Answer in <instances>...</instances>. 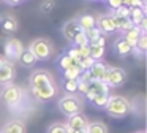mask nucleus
I'll use <instances>...</instances> for the list:
<instances>
[{
    "label": "nucleus",
    "mask_w": 147,
    "mask_h": 133,
    "mask_svg": "<svg viewBox=\"0 0 147 133\" xmlns=\"http://www.w3.org/2000/svg\"><path fill=\"white\" fill-rule=\"evenodd\" d=\"M105 109L112 117H125L131 111V105L122 95H112V97H109L108 105H106Z\"/></svg>",
    "instance_id": "1"
},
{
    "label": "nucleus",
    "mask_w": 147,
    "mask_h": 133,
    "mask_svg": "<svg viewBox=\"0 0 147 133\" xmlns=\"http://www.w3.org/2000/svg\"><path fill=\"white\" fill-rule=\"evenodd\" d=\"M59 109L65 114V116H74L82 111V100L78 97L76 94H67L59 100Z\"/></svg>",
    "instance_id": "2"
},
{
    "label": "nucleus",
    "mask_w": 147,
    "mask_h": 133,
    "mask_svg": "<svg viewBox=\"0 0 147 133\" xmlns=\"http://www.w3.org/2000/svg\"><path fill=\"white\" fill-rule=\"evenodd\" d=\"M29 49L32 51V54L35 56L36 60H48L52 56L54 46H52L51 40H48V38H36L30 43Z\"/></svg>",
    "instance_id": "3"
},
{
    "label": "nucleus",
    "mask_w": 147,
    "mask_h": 133,
    "mask_svg": "<svg viewBox=\"0 0 147 133\" xmlns=\"http://www.w3.org/2000/svg\"><path fill=\"white\" fill-rule=\"evenodd\" d=\"M101 81L108 87H117L127 81V71L123 68H119V66H108Z\"/></svg>",
    "instance_id": "4"
},
{
    "label": "nucleus",
    "mask_w": 147,
    "mask_h": 133,
    "mask_svg": "<svg viewBox=\"0 0 147 133\" xmlns=\"http://www.w3.org/2000/svg\"><path fill=\"white\" fill-rule=\"evenodd\" d=\"M24 49H26V48L22 46L21 40H18V38H10V40H7V43H5V46H3L5 57L10 59V60H18Z\"/></svg>",
    "instance_id": "5"
},
{
    "label": "nucleus",
    "mask_w": 147,
    "mask_h": 133,
    "mask_svg": "<svg viewBox=\"0 0 147 133\" xmlns=\"http://www.w3.org/2000/svg\"><path fill=\"white\" fill-rule=\"evenodd\" d=\"M48 84H54V81H52V76L46 70H36L30 75V87H32V90Z\"/></svg>",
    "instance_id": "6"
},
{
    "label": "nucleus",
    "mask_w": 147,
    "mask_h": 133,
    "mask_svg": "<svg viewBox=\"0 0 147 133\" xmlns=\"http://www.w3.org/2000/svg\"><path fill=\"white\" fill-rule=\"evenodd\" d=\"M21 97H22V92L14 84H7L3 92H2V98H3V101L8 106H14L16 103H19Z\"/></svg>",
    "instance_id": "7"
},
{
    "label": "nucleus",
    "mask_w": 147,
    "mask_h": 133,
    "mask_svg": "<svg viewBox=\"0 0 147 133\" xmlns=\"http://www.w3.org/2000/svg\"><path fill=\"white\" fill-rule=\"evenodd\" d=\"M18 30V21L13 16L0 18V38H7Z\"/></svg>",
    "instance_id": "8"
},
{
    "label": "nucleus",
    "mask_w": 147,
    "mask_h": 133,
    "mask_svg": "<svg viewBox=\"0 0 147 133\" xmlns=\"http://www.w3.org/2000/svg\"><path fill=\"white\" fill-rule=\"evenodd\" d=\"M95 27L98 29L103 35L115 32V25H114V21H112V16L111 14L98 16V18H96V25H95Z\"/></svg>",
    "instance_id": "9"
},
{
    "label": "nucleus",
    "mask_w": 147,
    "mask_h": 133,
    "mask_svg": "<svg viewBox=\"0 0 147 133\" xmlns=\"http://www.w3.org/2000/svg\"><path fill=\"white\" fill-rule=\"evenodd\" d=\"M100 94H109V87L103 81H92L89 84L87 92H86V98L90 101L92 98H95L96 95H100Z\"/></svg>",
    "instance_id": "10"
},
{
    "label": "nucleus",
    "mask_w": 147,
    "mask_h": 133,
    "mask_svg": "<svg viewBox=\"0 0 147 133\" xmlns=\"http://www.w3.org/2000/svg\"><path fill=\"white\" fill-rule=\"evenodd\" d=\"M33 95H35V98L38 101H48L51 100L52 97H55V92H57V89H55L54 84H48V86H43V87L40 89H33Z\"/></svg>",
    "instance_id": "11"
},
{
    "label": "nucleus",
    "mask_w": 147,
    "mask_h": 133,
    "mask_svg": "<svg viewBox=\"0 0 147 133\" xmlns=\"http://www.w3.org/2000/svg\"><path fill=\"white\" fill-rule=\"evenodd\" d=\"M79 32H82V30H81V27H79V24H78L76 19H71V21L65 22L63 27H62V33H63V37L67 38L70 43H73L74 37H76Z\"/></svg>",
    "instance_id": "12"
},
{
    "label": "nucleus",
    "mask_w": 147,
    "mask_h": 133,
    "mask_svg": "<svg viewBox=\"0 0 147 133\" xmlns=\"http://www.w3.org/2000/svg\"><path fill=\"white\" fill-rule=\"evenodd\" d=\"M14 75H16V71H14L13 63L7 60L3 65L0 66V84H10L14 79Z\"/></svg>",
    "instance_id": "13"
},
{
    "label": "nucleus",
    "mask_w": 147,
    "mask_h": 133,
    "mask_svg": "<svg viewBox=\"0 0 147 133\" xmlns=\"http://www.w3.org/2000/svg\"><path fill=\"white\" fill-rule=\"evenodd\" d=\"M106 70H108V65H106L103 60H95L93 65L90 66V70H89V75H90V78H92V81H101Z\"/></svg>",
    "instance_id": "14"
},
{
    "label": "nucleus",
    "mask_w": 147,
    "mask_h": 133,
    "mask_svg": "<svg viewBox=\"0 0 147 133\" xmlns=\"http://www.w3.org/2000/svg\"><path fill=\"white\" fill-rule=\"evenodd\" d=\"M87 124H89V122H87V117L84 116L82 113H79V114H74V116L68 117L67 127H68V128H71V130H86Z\"/></svg>",
    "instance_id": "15"
},
{
    "label": "nucleus",
    "mask_w": 147,
    "mask_h": 133,
    "mask_svg": "<svg viewBox=\"0 0 147 133\" xmlns=\"http://www.w3.org/2000/svg\"><path fill=\"white\" fill-rule=\"evenodd\" d=\"M114 52L117 54L119 57H127V56H130V54H133V46H131L127 40L119 38L114 43Z\"/></svg>",
    "instance_id": "16"
},
{
    "label": "nucleus",
    "mask_w": 147,
    "mask_h": 133,
    "mask_svg": "<svg viewBox=\"0 0 147 133\" xmlns=\"http://www.w3.org/2000/svg\"><path fill=\"white\" fill-rule=\"evenodd\" d=\"M76 21H78V24H79V27L82 32H89L96 25V18L92 14H82V16H79Z\"/></svg>",
    "instance_id": "17"
},
{
    "label": "nucleus",
    "mask_w": 147,
    "mask_h": 133,
    "mask_svg": "<svg viewBox=\"0 0 147 133\" xmlns=\"http://www.w3.org/2000/svg\"><path fill=\"white\" fill-rule=\"evenodd\" d=\"M141 35H142V32H141L136 25H133V27L128 29L127 32H123V37H122V38H123V40H127L131 46H134V44H136V41L139 40Z\"/></svg>",
    "instance_id": "18"
},
{
    "label": "nucleus",
    "mask_w": 147,
    "mask_h": 133,
    "mask_svg": "<svg viewBox=\"0 0 147 133\" xmlns=\"http://www.w3.org/2000/svg\"><path fill=\"white\" fill-rule=\"evenodd\" d=\"M144 18H146V10H142V8H130L128 21H130L133 25H138Z\"/></svg>",
    "instance_id": "19"
},
{
    "label": "nucleus",
    "mask_w": 147,
    "mask_h": 133,
    "mask_svg": "<svg viewBox=\"0 0 147 133\" xmlns=\"http://www.w3.org/2000/svg\"><path fill=\"white\" fill-rule=\"evenodd\" d=\"M2 132L3 133H26V127H24V124L19 122V120H11V122H8L7 125L3 127Z\"/></svg>",
    "instance_id": "20"
},
{
    "label": "nucleus",
    "mask_w": 147,
    "mask_h": 133,
    "mask_svg": "<svg viewBox=\"0 0 147 133\" xmlns=\"http://www.w3.org/2000/svg\"><path fill=\"white\" fill-rule=\"evenodd\" d=\"M18 60H19L21 65H24V66H33V65H35V62H36L35 56L32 54V51H30L29 48L21 52V56H19V59H18Z\"/></svg>",
    "instance_id": "21"
},
{
    "label": "nucleus",
    "mask_w": 147,
    "mask_h": 133,
    "mask_svg": "<svg viewBox=\"0 0 147 133\" xmlns=\"http://www.w3.org/2000/svg\"><path fill=\"white\" fill-rule=\"evenodd\" d=\"M112 16V14H111ZM112 21H114V25H115V32H127L128 29L133 27V24H131L130 21H128V18H115V16H112Z\"/></svg>",
    "instance_id": "22"
},
{
    "label": "nucleus",
    "mask_w": 147,
    "mask_h": 133,
    "mask_svg": "<svg viewBox=\"0 0 147 133\" xmlns=\"http://www.w3.org/2000/svg\"><path fill=\"white\" fill-rule=\"evenodd\" d=\"M147 51V33H142L139 37V40L136 41V44L133 46V52L136 56H142Z\"/></svg>",
    "instance_id": "23"
},
{
    "label": "nucleus",
    "mask_w": 147,
    "mask_h": 133,
    "mask_svg": "<svg viewBox=\"0 0 147 133\" xmlns=\"http://www.w3.org/2000/svg\"><path fill=\"white\" fill-rule=\"evenodd\" d=\"M86 133H108V128L101 122H90L86 127Z\"/></svg>",
    "instance_id": "24"
},
{
    "label": "nucleus",
    "mask_w": 147,
    "mask_h": 133,
    "mask_svg": "<svg viewBox=\"0 0 147 133\" xmlns=\"http://www.w3.org/2000/svg\"><path fill=\"white\" fill-rule=\"evenodd\" d=\"M109 97H111L109 94H100V95H96L95 98H92V100H90V103H92L93 106L100 108V109H105L106 105H108Z\"/></svg>",
    "instance_id": "25"
},
{
    "label": "nucleus",
    "mask_w": 147,
    "mask_h": 133,
    "mask_svg": "<svg viewBox=\"0 0 147 133\" xmlns=\"http://www.w3.org/2000/svg\"><path fill=\"white\" fill-rule=\"evenodd\" d=\"M105 56V48L96 46V44H89V57L92 60H100Z\"/></svg>",
    "instance_id": "26"
},
{
    "label": "nucleus",
    "mask_w": 147,
    "mask_h": 133,
    "mask_svg": "<svg viewBox=\"0 0 147 133\" xmlns=\"http://www.w3.org/2000/svg\"><path fill=\"white\" fill-rule=\"evenodd\" d=\"M81 68L78 65H73V66H70V68H67V70H63V79H79V76H81Z\"/></svg>",
    "instance_id": "27"
},
{
    "label": "nucleus",
    "mask_w": 147,
    "mask_h": 133,
    "mask_svg": "<svg viewBox=\"0 0 147 133\" xmlns=\"http://www.w3.org/2000/svg\"><path fill=\"white\" fill-rule=\"evenodd\" d=\"M62 87L67 94H76L78 92V79H63Z\"/></svg>",
    "instance_id": "28"
},
{
    "label": "nucleus",
    "mask_w": 147,
    "mask_h": 133,
    "mask_svg": "<svg viewBox=\"0 0 147 133\" xmlns=\"http://www.w3.org/2000/svg\"><path fill=\"white\" fill-rule=\"evenodd\" d=\"M86 33V37H87V40H89V44H95L96 41H98V38L101 37V32L98 30L96 27H93L92 30H89V32H84Z\"/></svg>",
    "instance_id": "29"
},
{
    "label": "nucleus",
    "mask_w": 147,
    "mask_h": 133,
    "mask_svg": "<svg viewBox=\"0 0 147 133\" xmlns=\"http://www.w3.org/2000/svg\"><path fill=\"white\" fill-rule=\"evenodd\" d=\"M65 54L70 57L71 62H73L74 65H78V63H79L81 57H79V52H78V48H76V46H70V48L67 49V52H65Z\"/></svg>",
    "instance_id": "30"
},
{
    "label": "nucleus",
    "mask_w": 147,
    "mask_h": 133,
    "mask_svg": "<svg viewBox=\"0 0 147 133\" xmlns=\"http://www.w3.org/2000/svg\"><path fill=\"white\" fill-rule=\"evenodd\" d=\"M48 133H68V128H67L65 124L55 122V124H52V125L48 128Z\"/></svg>",
    "instance_id": "31"
},
{
    "label": "nucleus",
    "mask_w": 147,
    "mask_h": 133,
    "mask_svg": "<svg viewBox=\"0 0 147 133\" xmlns=\"http://www.w3.org/2000/svg\"><path fill=\"white\" fill-rule=\"evenodd\" d=\"M74 63L71 62V59L67 56V54H62L60 57H59V66H60L62 70H67V68H70V66H73Z\"/></svg>",
    "instance_id": "32"
},
{
    "label": "nucleus",
    "mask_w": 147,
    "mask_h": 133,
    "mask_svg": "<svg viewBox=\"0 0 147 133\" xmlns=\"http://www.w3.org/2000/svg\"><path fill=\"white\" fill-rule=\"evenodd\" d=\"M73 46H84V44H89V40H87V37H86V33L84 32H79V33L74 37V40H73Z\"/></svg>",
    "instance_id": "33"
},
{
    "label": "nucleus",
    "mask_w": 147,
    "mask_h": 133,
    "mask_svg": "<svg viewBox=\"0 0 147 133\" xmlns=\"http://www.w3.org/2000/svg\"><path fill=\"white\" fill-rule=\"evenodd\" d=\"M93 62H95V60H92L90 57H84V59H81V60H79L78 66L81 68V71H89L90 66L93 65Z\"/></svg>",
    "instance_id": "34"
},
{
    "label": "nucleus",
    "mask_w": 147,
    "mask_h": 133,
    "mask_svg": "<svg viewBox=\"0 0 147 133\" xmlns=\"http://www.w3.org/2000/svg\"><path fill=\"white\" fill-rule=\"evenodd\" d=\"M128 13H130V8H127V6H120V8H117V10H114L112 11V16H115V18H128Z\"/></svg>",
    "instance_id": "35"
},
{
    "label": "nucleus",
    "mask_w": 147,
    "mask_h": 133,
    "mask_svg": "<svg viewBox=\"0 0 147 133\" xmlns=\"http://www.w3.org/2000/svg\"><path fill=\"white\" fill-rule=\"evenodd\" d=\"M40 8H41V11H43V13L49 14V13H51L52 10L55 8V2H54V0H46V2H43V3H41V6H40Z\"/></svg>",
    "instance_id": "36"
},
{
    "label": "nucleus",
    "mask_w": 147,
    "mask_h": 133,
    "mask_svg": "<svg viewBox=\"0 0 147 133\" xmlns=\"http://www.w3.org/2000/svg\"><path fill=\"white\" fill-rule=\"evenodd\" d=\"M78 52H79V57L84 59V57H89V44H84V46H76Z\"/></svg>",
    "instance_id": "37"
},
{
    "label": "nucleus",
    "mask_w": 147,
    "mask_h": 133,
    "mask_svg": "<svg viewBox=\"0 0 147 133\" xmlns=\"http://www.w3.org/2000/svg\"><path fill=\"white\" fill-rule=\"evenodd\" d=\"M108 3H109V8L114 11V10H117V8H120V6H123V3H122V0H108Z\"/></svg>",
    "instance_id": "38"
},
{
    "label": "nucleus",
    "mask_w": 147,
    "mask_h": 133,
    "mask_svg": "<svg viewBox=\"0 0 147 133\" xmlns=\"http://www.w3.org/2000/svg\"><path fill=\"white\" fill-rule=\"evenodd\" d=\"M96 46H101V48H105V44H106V35H101V37L98 38V41H96Z\"/></svg>",
    "instance_id": "39"
},
{
    "label": "nucleus",
    "mask_w": 147,
    "mask_h": 133,
    "mask_svg": "<svg viewBox=\"0 0 147 133\" xmlns=\"http://www.w3.org/2000/svg\"><path fill=\"white\" fill-rule=\"evenodd\" d=\"M68 133H86V130H71V128H68Z\"/></svg>",
    "instance_id": "40"
},
{
    "label": "nucleus",
    "mask_w": 147,
    "mask_h": 133,
    "mask_svg": "<svg viewBox=\"0 0 147 133\" xmlns=\"http://www.w3.org/2000/svg\"><path fill=\"white\" fill-rule=\"evenodd\" d=\"M22 0H7V3H10V5H18V3H21Z\"/></svg>",
    "instance_id": "41"
},
{
    "label": "nucleus",
    "mask_w": 147,
    "mask_h": 133,
    "mask_svg": "<svg viewBox=\"0 0 147 133\" xmlns=\"http://www.w3.org/2000/svg\"><path fill=\"white\" fill-rule=\"evenodd\" d=\"M5 62H7V59H3V57H0V66L3 65V63H5Z\"/></svg>",
    "instance_id": "42"
},
{
    "label": "nucleus",
    "mask_w": 147,
    "mask_h": 133,
    "mask_svg": "<svg viewBox=\"0 0 147 133\" xmlns=\"http://www.w3.org/2000/svg\"><path fill=\"white\" fill-rule=\"evenodd\" d=\"M136 133H146V132H142V130H141V132H136Z\"/></svg>",
    "instance_id": "43"
},
{
    "label": "nucleus",
    "mask_w": 147,
    "mask_h": 133,
    "mask_svg": "<svg viewBox=\"0 0 147 133\" xmlns=\"http://www.w3.org/2000/svg\"><path fill=\"white\" fill-rule=\"evenodd\" d=\"M101 2H108V0H101Z\"/></svg>",
    "instance_id": "44"
},
{
    "label": "nucleus",
    "mask_w": 147,
    "mask_h": 133,
    "mask_svg": "<svg viewBox=\"0 0 147 133\" xmlns=\"http://www.w3.org/2000/svg\"><path fill=\"white\" fill-rule=\"evenodd\" d=\"M0 133H3V132H0Z\"/></svg>",
    "instance_id": "45"
}]
</instances>
